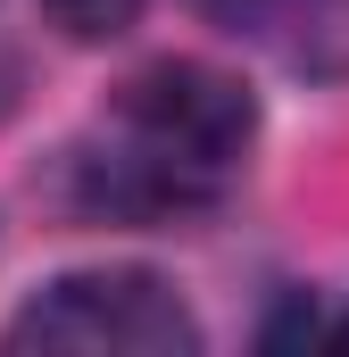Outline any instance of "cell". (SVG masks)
Wrapping results in <instances>:
<instances>
[{"label": "cell", "instance_id": "obj_1", "mask_svg": "<svg viewBox=\"0 0 349 357\" xmlns=\"http://www.w3.org/2000/svg\"><path fill=\"white\" fill-rule=\"evenodd\" d=\"M258 133V100L200 67V59H158L108 108V150L84 158L91 167V208L108 216H183L208 208L225 183L242 175Z\"/></svg>", "mask_w": 349, "mask_h": 357}, {"label": "cell", "instance_id": "obj_2", "mask_svg": "<svg viewBox=\"0 0 349 357\" xmlns=\"http://www.w3.org/2000/svg\"><path fill=\"white\" fill-rule=\"evenodd\" d=\"M8 349H84V357H174L200 349L191 307L174 299L158 274L142 266H100V274H59L34 291L8 324Z\"/></svg>", "mask_w": 349, "mask_h": 357}, {"label": "cell", "instance_id": "obj_3", "mask_svg": "<svg viewBox=\"0 0 349 357\" xmlns=\"http://www.w3.org/2000/svg\"><path fill=\"white\" fill-rule=\"evenodd\" d=\"M291 67H308V75H333V84H349V0H325V8L308 17V33L291 42Z\"/></svg>", "mask_w": 349, "mask_h": 357}, {"label": "cell", "instance_id": "obj_4", "mask_svg": "<svg viewBox=\"0 0 349 357\" xmlns=\"http://www.w3.org/2000/svg\"><path fill=\"white\" fill-rule=\"evenodd\" d=\"M42 17L67 33V42H108L142 17V0H42Z\"/></svg>", "mask_w": 349, "mask_h": 357}, {"label": "cell", "instance_id": "obj_5", "mask_svg": "<svg viewBox=\"0 0 349 357\" xmlns=\"http://www.w3.org/2000/svg\"><path fill=\"white\" fill-rule=\"evenodd\" d=\"M208 8H242V0H208Z\"/></svg>", "mask_w": 349, "mask_h": 357}, {"label": "cell", "instance_id": "obj_6", "mask_svg": "<svg viewBox=\"0 0 349 357\" xmlns=\"http://www.w3.org/2000/svg\"><path fill=\"white\" fill-rule=\"evenodd\" d=\"M341 341H349V333H341Z\"/></svg>", "mask_w": 349, "mask_h": 357}]
</instances>
